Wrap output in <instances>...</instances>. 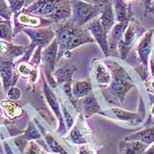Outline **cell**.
<instances>
[{"mask_svg": "<svg viewBox=\"0 0 154 154\" xmlns=\"http://www.w3.org/2000/svg\"><path fill=\"white\" fill-rule=\"evenodd\" d=\"M56 38L59 43L57 62L62 57L70 58L71 50L85 45L94 42V39L85 26H79L70 20L55 24Z\"/></svg>", "mask_w": 154, "mask_h": 154, "instance_id": "6da1fadb", "label": "cell"}, {"mask_svg": "<svg viewBox=\"0 0 154 154\" xmlns=\"http://www.w3.org/2000/svg\"><path fill=\"white\" fill-rule=\"evenodd\" d=\"M22 11L60 23L71 18V0H35Z\"/></svg>", "mask_w": 154, "mask_h": 154, "instance_id": "7a4b0ae2", "label": "cell"}, {"mask_svg": "<svg viewBox=\"0 0 154 154\" xmlns=\"http://www.w3.org/2000/svg\"><path fill=\"white\" fill-rule=\"evenodd\" d=\"M108 66L112 79L107 89L102 90L103 94L110 103H116V100L123 102L126 94L131 89L135 87V85L128 72L117 63L110 61Z\"/></svg>", "mask_w": 154, "mask_h": 154, "instance_id": "3957f363", "label": "cell"}, {"mask_svg": "<svg viewBox=\"0 0 154 154\" xmlns=\"http://www.w3.org/2000/svg\"><path fill=\"white\" fill-rule=\"evenodd\" d=\"M71 20L79 26H85L94 19L100 17L103 10V2L90 3L83 0H71Z\"/></svg>", "mask_w": 154, "mask_h": 154, "instance_id": "277c9868", "label": "cell"}, {"mask_svg": "<svg viewBox=\"0 0 154 154\" xmlns=\"http://www.w3.org/2000/svg\"><path fill=\"white\" fill-rule=\"evenodd\" d=\"M52 26L46 27H37V28H32V27L24 28L22 31L30 38L31 44L27 47V50L24 55V57L21 59V61L29 59L32 53L37 47L44 48L53 42V40L56 38V32Z\"/></svg>", "mask_w": 154, "mask_h": 154, "instance_id": "5b68a950", "label": "cell"}, {"mask_svg": "<svg viewBox=\"0 0 154 154\" xmlns=\"http://www.w3.org/2000/svg\"><path fill=\"white\" fill-rule=\"evenodd\" d=\"M59 50V43L57 38L53 42L42 49V63L44 71L46 81L51 88H55L57 83L53 78V72L55 71V66L57 63V56Z\"/></svg>", "mask_w": 154, "mask_h": 154, "instance_id": "8992f818", "label": "cell"}, {"mask_svg": "<svg viewBox=\"0 0 154 154\" xmlns=\"http://www.w3.org/2000/svg\"><path fill=\"white\" fill-rule=\"evenodd\" d=\"M143 31L144 29L141 26L139 20L132 17L117 46V50L120 53L122 59H125L127 57L131 49L134 46L136 41L137 40L140 35L143 33Z\"/></svg>", "mask_w": 154, "mask_h": 154, "instance_id": "52a82bcc", "label": "cell"}, {"mask_svg": "<svg viewBox=\"0 0 154 154\" xmlns=\"http://www.w3.org/2000/svg\"><path fill=\"white\" fill-rule=\"evenodd\" d=\"M54 22L50 20L35 16L30 13L23 12H17L14 14V27H13V36L19 32L22 31L24 28H37V27H46L54 25Z\"/></svg>", "mask_w": 154, "mask_h": 154, "instance_id": "ba28073f", "label": "cell"}, {"mask_svg": "<svg viewBox=\"0 0 154 154\" xmlns=\"http://www.w3.org/2000/svg\"><path fill=\"white\" fill-rule=\"evenodd\" d=\"M85 27L87 28L91 35L94 39V42H96L98 45L100 46L103 55L106 57H109L110 50H109V45H108V34L100 25L99 17L94 19L90 23L87 24Z\"/></svg>", "mask_w": 154, "mask_h": 154, "instance_id": "9c48e42d", "label": "cell"}, {"mask_svg": "<svg viewBox=\"0 0 154 154\" xmlns=\"http://www.w3.org/2000/svg\"><path fill=\"white\" fill-rule=\"evenodd\" d=\"M4 58V57L0 56V76L3 79L4 89L7 92L12 86L15 85L19 78V73L15 71L12 60Z\"/></svg>", "mask_w": 154, "mask_h": 154, "instance_id": "30bf717a", "label": "cell"}, {"mask_svg": "<svg viewBox=\"0 0 154 154\" xmlns=\"http://www.w3.org/2000/svg\"><path fill=\"white\" fill-rule=\"evenodd\" d=\"M43 94L46 98L48 104L49 105V107H51L52 111L55 113L57 118L59 121V129L58 132L59 133H65V124H64V120L62 116V112L60 109V105L57 100V96L53 93V91L51 90V87L48 85V84L46 81V79L43 80Z\"/></svg>", "mask_w": 154, "mask_h": 154, "instance_id": "8fae6325", "label": "cell"}, {"mask_svg": "<svg viewBox=\"0 0 154 154\" xmlns=\"http://www.w3.org/2000/svg\"><path fill=\"white\" fill-rule=\"evenodd\" d=\"M154 29L146 32L140 39L137 46V52L138 55L139 61L143 63L144 67L147 68L149 57L152 50V37H153Z\"/></svg>", "mask_w": 154, "mask_h": 154, "instance_id": "7c38bea8", "label": "cell"}, {"mask_svg": "<svg viewBox=\"0 0 154 154\" xmlns=\"http://www.w3.org/2000/svg\"><path fill=\"white\" fill-rule=\"evenodd\" d=\"M89 132L85 126V122L83 119V115L79 116V119L75 126L71 129V132L67 137L72 143L75 144H85L88 141Z\"/></svg>", "mask_w": 154, "mask_h": 154, "instance_id": "4fadbf2b", "label": "cell"}, {"mask_svg": "<svg viewBox=\"0 0 154 154\" xmlns=\"http://www.w3.org/2000/svg\"><path fill=\"white\" fill-rule=\"evenodd\" d=\"M111 110L114 112V114L116 116V117L123 122H128L131 124H139L143 120L144 115H145V108L143 104L142 100H140V106H139V111L137 113L129 112L121 108L117 107H112Z\"/></svg>", "mask_w": 154, "mask_h": 154, "instance_id": "5bb4252c", "label": "cell"}, {"mask_svg": "<svg viewBox=\"0 0 154 154\" xmlns=\"http://www.w3.org/2000/svg\"><path fill=\"white\" fill-rule=\"evenodd\" d=\"M92 75L95 81L100 85L107 86L111 83V73L108 71L107 67L100 60L94 59L93 62Z\"/></svg>", "mask_w": 154, "mask_h": 154, "instance_id": "9a60e30c", "label": "cell"}, {"mask_svg": "<svg viewBox=\"0 0 154 154\" xmlns=\"http://www.w3.org/2000/svg\"><path fill=\"white\" fill-rule=\"evenodd\" d=\"M103 10L101 14L99 17V20L100 25L104 28V30L109 34V32L112 30L114 26L117 23L116 14L114 12L113 4L110 3L108 0H103Z\"/></svg>", "mask_w": 154, "mask_h": 154, "instance_id": "2e32d148", "label": "cell"}, {"mask_svg": "<svg viewBox=\"0 0 154 154\" xmlns=\"http://www.w3.org/2000/svg\"><path fill=\"white\" fill-rule=\"evenodd\" d=\"M27 50V47L13 44L11 42L0 40V56L8 59L13 60L24 56Z\"/></svg>", "mask_w": 154, "mask_h": 154, "instance_id": "e0dca14e", "label": "cell"}, {"mask_svg": "<svg viewBox=\"0 0 154 154\" xmlns=\"http://www.w3.org/2000/svg\"><path fill=\"white\" fill-rule=\"evenodd\" d=\"M76 71H77V67L73 63H66L65 64H63L57 71L53 72V78L57 81V85L71 83L73 79V75Z\"/></svg>", "mask_w": 154, "mask_h": 154, "instance_id": "ac0fdd59", "label": "cell"}, {"mask_svg": "<svg viewBox=\"0 0 154 154\" xmlns=\"http://www.w3.org/2000/svg\"><path fill=\"white\" fill-rule=\"evenodd\" d=\"M113 8L116 14V22L118 23L130 21L133 17L131 6L125 0H114Z\"/></svg>", "mask_w": 154, "mask_h": 154, "instance_id": "d6986e66", "label": "cell"}, {"mask_svg": "<svg viewBox=\"0 0 154 154\" xmlns=\"http://www.w3.org/2000/svg\"><path fill=\"white\" fill-rule=\"evenodd\" d=\"M130 21L127 22H122V23H117L114 26L112 30L108 34V45H109V50L110 54L113 51L117 50V46H118L119 42L122 39L123 35Z\"/></svg>", "mask_w": 154, "mask_h": 154, "instance_id": "ffe728a7", "label": "cell"}, {"mask_svg": "<svg viewBox=\"0 0 154 154\" xmlns=\"http://www.w3.org/2000/svg\"><path fill=\"white\" fill-rule=\"evenodd\" d=\"M80 107H82L84 115L86 117H89L95 114H101V108L100 107L94 94L93 93L89 94L87 96L80 99Z\"/></svg>", "mask_w": 154, "mask_h": 154, "instance_id": "44dd1931", "label": "cell"}, {"mask_svg": "<svg viewBox=\"0 0 154 154\" xmlns=\"http://www.w3.org/2000/svg\"><path fill=\"white\" fill-rule=\"evenodd\" d=\"M148 145L140 141L122 140L119 143L120 154H143Z\"/></svg>", "mask_w": 154, "mask_h": 154, "instance_id": "7402d4cb", "label": "cell"}, {"mask_svg": "<svg viewBox=\"0 0 154 154\" xmlns=\"http://www.w3.org/2000/svg\"><path fill=\"white\" fill-rule=\"evenodd\" d=\"M124 140L127 141H140L147 145L154 143V125L146 127L142 131L133 133L130 136H127Z\"/></svg>", "mask_w": 154, "mask_h": 154, "instance_id": "603a6c76", "label": "cell"}, {"mask_svg": "<svg viewBox=\"0 0 154 154\" xmlns=\"http://www.w3.org/2000/svg\"><path fill=\"white\" fill-rule=\"evenodd\" d=\"M71 92L75 99L80 100L92 93V84L89 79L77 80L71 86Z\"/></svg>", "mask_w": 154, "mask_h": 154, "instance_id": "cb8c5ba5", "label": "cell"}, {"mask_svg": "<svg viewBox=\"0 0 154 154\" xmlns=\"http://www.w3.org/2000/svg\"><path fill=\"white\" fill-rule=\"evenodd\" d=\"M1 106L5 114V116L10 119H13L21 116L22 109L18 104L11 100H3L1 101Z\"/></svg>", "mask_w": 154, "mask_h": 154, "instance_id": "d4e9b609", "label": "cell"}, {"mask_svg": "<svg viewBox=\"0 0 154 154\" xmlns=\"http://www.w3.org/2000/svg\"><path fill=\"white\" fill-rule=\"evenodd\" d=\"M38 125H39L41 131L42 132L43 136H44L45 141H46V143H48V147L50 148V150H51L53 152L57 154H67V152L63 148V146L56 140V138H55L52 135H50L48 132H47V131H45L40 124H38Z\"/></svg>", "mask_w": 154, "mask_h": 154, "instance_id": "484cf974", "label": "cell"}, {"mask_svg": "<svg viewBox=\"0 0 154 154\" xmlns=\"http://www.w3.org/2000/svg\"><path fill=\"white\" fill-rule=\"evenodd\" d=\"M13 37V30L11 20L0 18V40L11 42Z\"/></svg>", "mask_w": 154, "mask_h": 154, "instance_id": "4316f807", "label": "cell"}, {"mask_svg": "<svg viewBox=\"0 0 154 154\" xmlns=\"http://www.w3.org/2000/svg\"><path fill=\"white\" fill-rule=\"evenodd\" d=\"M24 137L27 140V141H31V140H37V139H41L42 138V135L39 132V131L36 129L35 124L30 122L28 124V127L26 128V130L24 133Z\"/></svg>", "mask_w": 154, "mask_h": 154, "instance_id": "83f0119b", "label": "cell"}, {"mask_svg": "<svg viewBox=\"0 0 154 154\" xmlns=\"http://www.w3.org/2000/svg\"><path fill=\"white\" fill-rule=\"evenodd\" d=\"M12 12L6 0H0V18L11 20Z\"/></svg>", "mask_w": 154, "mask_h": 154, "instance_id": "f1b7e54d", "label": "cell"}, {"mask_svg": "<svg viewBox=\"0 0 154 154\" xmlns=\"http://www.w3.org/2000/svg\"><path fill=\"white\" fill-rule=\"evenodd\" d=\"M13 14L20 12L26 5V0H6Z\"/></svg>", "mask_w": 154, "mask_h": 154, "instance_id": "f546056e", "label": "cell"}, {"mask_svg": "<svg viewBox=\"0 0 154 154\" xmlns=\"http://www.w3.org/2000/svg\"><path fill=\"white\" fill-rule=\"evenodd\" d=\"M33 71V68L26 63H20L18 66L17 71L20 75H21L22 77H29L31 72Z\"/></svg>", "mask_w": 154, "mask_h": 154, "instance_id": "4dcf8cb0", "label": "cell"}, {"mask_svg": "<svg viewBox=\"0 0 154 154\" xmlns=\"http://www.w3.org/2000/svg\"><path fill=\"white\" fill-rule=\"evenodd\" d=\"M60 106H61V107H62L63 116V120L65 121V122H66V124H67L68 129H70V130H71V128L73 127V122H74L73 118H72L71 115L70 114V112L68 111L67 107H65V106L63 104V102H61V105H60Z\"/></svg>", "mask_w": 154, "mask_h": 154, "instance_id": "1f68e13d", "label": "cell"}, {"mask_svg": "<svg viewBox=\"0 0 154 154\" xmlns=\"http://www.w3.org/2000/svg\"><path fill=\"white\" fill-rule=\"evenodd\" d=\"M7 96L11 100H17L21 96V91L20 88H18L16 86H12L7 91Z\"/></svg>", "mask_w": 154, "mask_h": 154, "instance_id": "d6a6232c", "label": "cell"}, {"mask_svg": "<svg viewBox=\"0 0 154 154\" xmlns=\"http://www.w3.org/2000/svg\"><path fill=\"white\" fill-rule=\"evenodd\" d=\"M25 154H42L41 147L38 146L35 143L30 142L26 148Z\"/></svg>", "mask_w": 154, "mask_h": 154, "instance_id": "836d02e7", "label": "cell"}, {"mask_svg": "<svg viewBox=\"0 0 154 154\" xmlns=\"http://www.w3.org/2000/svg\"><path fill=\"white\" fill-rule=\"evenodd\" d=\"M79 154H95L94 150L91 149L90 147L87 146H81L79 148Z\"/></svg>", "mask_w": 154, "mask_h": 154, "instance_id": "e575fe53", "label": "cell"}, {"mask_svg": "<svg viewBox=\"0 0 154 154\" xmlns=\"http://www.w3.org/2000/svg\"><path fill=\"white\" fill-rule=\"evenodd\" d=\"M152 0H144V9H145V13L149 12L150 8H151V5H152Z\"/></svg>", "mask_w": 154, "mask_h": 154, "instance_id": "d590c367", "label": "cell"}, {"mask_svg": "<svg viewBox=\"0 0 154 154\" xmlns=\"http://www.w3.org/2000/svg\"><path fill=\"white\" fill-rule=\"evenodd\" d=\"M143 154H154V143H152V146L149 147V148L144 152V153Z\"/></svg>", "mask_w": 154, "mask_h": 154, "instance_id": "8d00e7d4", "label": "cell"}, {"mask_svg": "<svg viewBox=\"0 0 154 154\" xmlns=\"http://www.w3.org/2000/svg\"><path fill=\"white\" fill-rule=\"evenodd\" d=\"M33 1H35V0H26V5H25V7L27 6L28 5H30Z\"/></svg>", "mask_w": 154, "mask_h": 154, "instance_id": "74e56055", "label": "cell"}, {"mask_svg": "<svg viewBox=\"0 0 154 154\" xmlns=\"http://www.w3.org/2000/svg\"><path fill=\"white\" fill-rule=\"evenodd\" d=\"M150 85H151V87H152V89H154V79L150 82Z\"/></svg>", "mask_w": 154, "mask_h": 154, "instance_id": "f35d334b", "label": "cell"}, {"mask_svg": "<svg viewBox=\"0 0 154 154\" xmlns=\"http://www.w3.org/2000/svg\"><path fill=\"white\" fill-rule=\"evenodd\" d=\"M151 113H152V115L154 116V105L152 107V109H151Z\"/></svg>", "mask_w": 154, "mask_h": 154, "instance_id": "ab89813d", "label": "cell"}, {"mask_svg": "<svg viewBox=\"0 0 154 154\" xmlns=\"http://www.w3.org/2000/svg\"><path fill=\"white\" fill-rule=\"evenodd\" d=\"M93 2H94V3H101L102 0H93Z\"/></svg>", "mask_w": 154, "mask_h": 154, "instance_id": "60d3db41", "label": "cell"}, {"mask_svg": "<svg viewBox=\"0 0 154 154\" xmlns=\"http://www.w3.org/2000/svg\"><path fill=\"white\" fill-rule=\"evenodd\" d=\"M151 8H154V0H152V5H151ZM150 8V9H151Z\"/></svg>", "mask_w": 154, "mask_h": 154, "instance_id": "b9f144b4", "label": "cell"}, {"mask_svg": "<svg viewBox=\"0 0 154 154\" xmlns=\"http://www.w3.org/2000/svg\"><path fill=\"white\" fill-rule=\"evenodd\" d=\"M83 1H86V2H90V3H94L93 0H83Z\"/></svg>", "mask_w": 154, "mask_h": 154, "instance_id": "7bdbcfd3", "label": "cell"}, {"mask_svg": "<svg viewBox=\"0 0 154 154\" xmlns=\"http://www.w3.org/2000/svg\"><path fill=\"white\" fill-rule=\"evenodd\" d=\"M126 2H131V1H133V0H125Z\"/></svg>", "mask_w": 154, "mask_h": 154, "instance_id": "ee69618b", "label": "cell"}, {"mask_svg": "<svg viewBox=\"0 0 154 154\" xmlns=\"http://www.w3.org/2000/svg\"><path fill=\"white\" fill-rule=\"evenodd\" d=\"M0 116H1V110H0Z\"/></svg>", "mask_w": 154, "mask_h": 154, "instance_id": "f6af8a7d", "label": "cell"}, {"mask_svg": "<svg viewBox=\"0 0 154 154\" xmlns=\"http://www.w3.org/2000/svg\"><path fill=\"white\" fill-rule=\"evenodd\" d=\"M56 154H57V153H56Z\"/></svg>", "mask_w": 154, "mask_h": 154, "instance_id": "bcb514c9", "label": "cell"}]
</instances>
